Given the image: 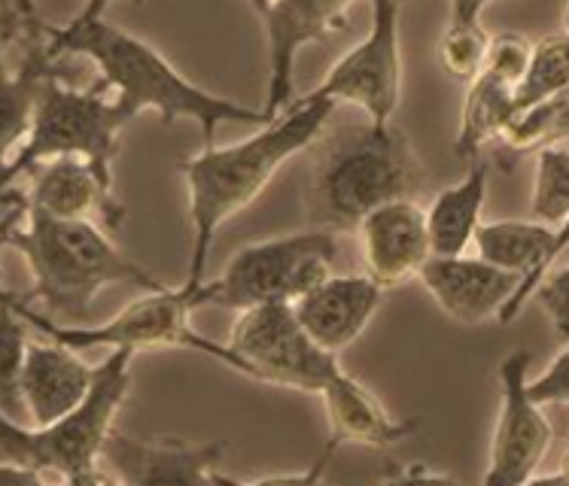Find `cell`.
Segmentation results:
<instances>
[{
	"mask_svg": "<svg viewBox=\"0 0 569 486\" xmlns=\"http://www.w3.org/2000/svg\"><path fill=\"white\" fill-rule=\"evenodd\" d=\"M107 94L110 92L98 82L89 89H73L61 73L47 77L37 92L31 131L7 171V185L28 174L34 164L61 155H77L110 171L119 155L122 131L134 117Z\"/></svg>",
	"mask_w": 569,
	"mask_h": 486,
	"instance_id": "cell-6",
	"label": "cell"
},
{
	"mask_svg": "<svg viewBox=\"0 0 569 486\" xmlns=\"http://www.w3.org/2000/svg\"><path fill=\"white\" fill-rule=\"evenodd\" d=\"M372 28L357 47L329 68L315 98L360 107L375 125H390L402 101V49L399 12L402 0H372Z\"/></svg>",
	"mask_w": 569,
	"mask_h": 486,
	"instance_id": "cell-10",
	"label": "cell"
},
{
	"mask_svg": "<svg viewBox=\"0 0 569 486\" xmlns=\"http://www.w3.org/2000/svg\"><path fill=\"white\" fill-rule=\"evenodd\" d=\"M448 480V475H436V472H427V468H420V465H415V468H408V472H396L393 480Z\"/></svg>",
	"mask_w": 569,
	"mask_h": 486,
	"instance_id": "cell-36",
	"label": "cell"
},
{
	"mask_svg": "<svg viewBox=\"0 0 569 486\" xmlns=\"http://www.w3.org/2000/svg\"><path fill=\"white\" fill-rule=\"evenodd\" d=\"M533 353L515 350L500 362L502 405L493 438H490L488 472L485 486H523L539 472L551 450L555 428L551 419L542 414V405H536L527 393V374H530Z\"/></svg>",
	"mask_w": 569,
	"mask_h": 486,
	"instance_id": "cell-11",
	"label": "cell"
},
{
	"mask_svg": "<svg viewBox=\"0 0 569 486\" xmlns=\"http://www.w3.org/2000/svg\"><path fill=\"white\" fill-rule=\"evenodd\" d=\"M490 164L469 162V171L460 183L445 189L427 210V234L432 255H463L472 246L485 198H488Z\"/></svg>",
	"mask_w": 569,
	"mask_h": 486,
	"instance_id": "cell-23",
	"label": "cell"
},
{
	"mask_svg": "<svg viewBox=\"0 0 569 486\" xmlns=\"http://www.w3.org/2000/svg\"><path fill=\"white\" fill-rule=\"evenodd\" d=\"M19 3V10L31 19V22H40V16H37V7H34V0H16Z\"/></svg>",
	"mask_w": 569,
	"mask_h": 486,
	"instance_id": "cell-37",
	"label": "cell"
},
{
	"mask_svg": "<svg viewBox=\"0 0 569 486\" xmlns=\"http://www.w3.org/2000/svg\"><path fill=\"white\" fill-rule=\"evenodd\" d=\"M527 393L536 405H567L569 402V344H560L558 356L551 360L542 377H527Z\"/></svg>",
	"mask_w": 569,
	"mask_h": 486,
	"instance_id": "cell-31",
	"label": "cell"
},
{
	"mask_svg": "<svg viewBox=\"0 0 569 486\" xmlns=\"http://www.w3.org/2000/svg\"><path fill=\"white\" fill-rule=\"evenodd\" d=\"M229 350L241 360L250 381L299 393H320L341 371L336 353L317 347L305 335L287 302L256 304L241 311Z\"/></svg>",
	"mask_w": 569,
	"mask_h": 486,
	"instance_id": "cell-9",
	"label": "cell"
},
{
	"mask_svg": "<svg viewBox=\"0 0 569 486\" xmlns=\"http://www.w3.org/2000/svg\"><path fill=\"white\" fill-rule=\"evenodd\" d=\"M24 210H28V195H24V189L12 183L7 189H0V234H3V225L16 216H24ZM3 292V286H0Z\"/></svg>",
	"mask_w": 569,
	"mask_h": 486,
	"instance_id": "cell-33",
	"label": "cell"
},
{
	"mask_svg": "<svg viewBox=\"0 0 569 486\" xmlns=\"http://www.w3.org/2000/svg\"><path fill=\"white\" fill-rule=\"evenodd\" d=\"M28 350L24 320L12 304V292H0V417L28 426L22 402V365Z\"/></svg>",
	"mask_w": 569,
	"mask_h": 486,
	"instance_id": "cell-26",
	"label": "cell"
},
{
	"mask_svg": "<svg viewBox=\"0 0 569 486\" xmlns=\"http://www.w3.org/2000/svg\"><path fill=\"white\" fill-rule=\"evenodd\" d=\"M383 290L369 274H329L290 304L305 335L329 353L348 350L369 328Z\"/></svg>",
	"mask_w": 569,
	"mask_h": 486,
	"instance_id": "cell-19",
	"label": "cell"
},
{
	"mask_svg": "<svg viewBox=\"0 0 569 486\" xmlns=\"http://www.w3.org/2000/svg\"><path fill=\"white\" fill-rule=\"evenodd\" d=\"M357 0H274L259 10L268 43L266 117L271 119L292 101V70L305 47L348 31V10Z\"/></svg>",
	"mask_w": 569,
	"mask_h": 486,
	"instance_id": "cell-14",
	"label": "cell"
},
{
	"mask_svg": "<svg viewBox=\"0 0 569 486\" xmlns=\"http://www.w3.org/2000/svg\"><path fill=\"white\" fill-rule=\"evenodd\" d=\"M0 246L24 255L34 280L24 302L37 298L56 323H86L98 292L107 286L164 290L162 280L128 259L98 222L56 220L31 204L24 216L3 225Z\"/></svg>",
	"mask_w": 569,
	"mask_h": 486,
	"instance_id": "cell-4",
	"label": "cell"
},
{
	"mask_svg": "<svg viewBox=\"0 0 569 486\" xmlns=\"http://www.w3.org/2000/svg\"><path fill=\"white\" fill-rule=\"evenodd\" d=\"M472 246H476L478 259H485L488 265L518 274V286L497 320V323L509 325L521 316L523 304L533 298L536 286L548 277V271L563 262L567 222H560V225H548L539 220L478 222Z\"/></svg>",
	"mask_w": 569,
	"mask_h": 486,
	"instance_id": "cell-15",
	"label": "cell"
},
{
	"mask_svg": "<svg viewBox=\"0 0 569 486\" xmlns=\"http://www.w3.org/2000/svg\"><path fill=\"white\" fill-rule=\"evenodd\" d=\"M569 37L567 28H558L555 34L542 37L539 43H530V55L523 64L521 80L515 89V110L548 101L555 94H563L569 85L567 61Z\"/></svg>",
	"mask_w": 569,
	"mask_h": 486,
	"instance_id": "cell-25",
	"label": "cell"
},
{
	"mask_svg": "<svg viewBox=\"0 0 569 486\" xmlns=\"http://www.w3.org/2000/svg\"><path fill=\"white\" fill-rule=\"evenodd\" d=\"M43 40L52 59H89L98 68V85L113 92L119 104L138 119L143 110H152L162 125H174L180 119L198 122L204 134V146L213 143L222 122H268L266 110L244 107L229 98L201 89L187 80L180 70L164 59L147 40L128 34L107 19L94 22H68L61 28L43 24Z\"/></svg>",
	"mask_w": 569,
	"mask_h": 486,
	"instance_id": "cell-2",
	"label": "cell"
},
{
	"mask_svg": "<svg viewBox=\"0 0 569 486\" xmlns=\"http://www.w3.org/2000/svg\"><path fill=\"white\" fill-rule=\"evenodd\" d=\"M326 419H329V444L326 447H393L399 441L411 438L420 428V419L393 417L381 398L362 386L353 374L341 368L320 389Z\"/></svg>",
	"mask_w": 569,
	"mask_h": 486,
	"instance_id": "cell-21",
	"label": "cell"
},
{
	"mask_svg": "<svg viewBox=\"0 0 569 486\" xmlns=\"http://www.w3.org/2000/svg\"><path fill=\"white\" fill-rule=\"evenodd\" d=\"M336 104L326 98H292L280 113L262 122L253 138L229 146H204L180 162L189 189V222H192V255L183 286L204 283L210 246L226 222L262 195L283 164L302 155L332 117Z\"/></svg>",
	"mask_w": 569,
	"mask_h": 486,
	"instance_id": "cell-1",
	"label": "cell"
},
{
	"mask_svg": "<svg viewBox=\"0 0 569 486\" xmlns=\"http://www.w3.org/2000/svg\"><path fill=\"white\" fill-rule=\"evenodd\" d=\"M43 19L31 22L16 0H0V73L10 68L12 52H22L28 40L43 34Z\"/></svg>",
	"mask_w": 569,
	"mask_h": 486,
	"instance_id": "cell-30",
	"label": "cell"
},
{
	"mask_svg": "<svg viewBox=\"0 0 569 486\" xmlns=\"http://www.w3.org/2000/svg\"><path fill=\"white\" fill-rule=\"evenodd\" d=\"M530 55V40L521 34L490 37L488 59L476 73V80L466 82V101L460 110V128L453 140V155L460 162H476L481 150L500 138L509 125L515 110V89L521 80L523 64Z\"/></svg>",
	"mask_w": 569,
	"mask_h": 486,
	"instance_id": "cell-12",
	"label": "cell"
},
{
	"mask_svg": "<svg viewBox=\"0 0 569 486\" xmlns=\"http://www.w3.org/2000/svg\"><path fill=\"white\" fill-rule=\"evenodd\" d=\"M567 134L569 98L563 92L548 98V101H539V104L518 110L497 140H500L502 150L509 152L511 159H518V155H527V152H539L542 146L567 143ZM511 159L506 162V168H511Z\"/></svg>",
	"mask_w": 569,
	"mask_h": 486,
	"instance_id": "cell-24",
	"label": "cell"
},
{
	"mask_svg": "<svg viewBox=\"0 0 569 486\" xmlns=\"http://www.w3.org/2000/svg\"><path fill=\"white\" fill-rule=\"evenodd\" d=\"M28 204L56 220H89L101 229H119L126 220V204L113 195V171L98 164L61 155L34 164Z\"/></svg>",
	"mask_w": 569,
	"mask_h": 486,
	"instance_id": "cell-16",
	"label": "cell"
},
{
	"mask_svg": "<svg viewBox=\"0 0 569 486\" xmlns=\"http://www.w3.org/2000/svg\"><path fill=\"white\" fill-rule=\"evenodd\" d=\"M493 0H451V24H476L481 22V12L488 10Z\"/></svg>",
	"mask_w": 569,
	"mask_h": 486,
	"instance_id": "cell-34",
	"label": "cell"
},
{
	"mask_svg": "<svg viewBox=\"0 0 569 486\" xmlns=\"http://www.w3.org/2000/svg\"><path fill=\"white\" fill-rule=\"evenodd\" d=\"M250 3H253V10L259 12V10H266V7H271L274 0H250Z\"/></svg>",
	"mask_w": 569,
	"mask_h": 486,
	"instance_id": "cell-38",
	"label": "cell"
},
{
	"mask_svg": "<svg viewBox=\"0 0 569 486\" xmlns=\"http://www.w3.org/2000/svg\"><path fill=\"white\" fill-rule=\"evenodd\" d=\"M418 280L445 316L463 325H481L500 320L518 274L488 265L485 259L469 255H430L418 271Z\"/></svg>",
	"mask_w": 569,
	"mask_h": 486,
	"instance_id": "cell-18",
	"label": "cell"
},
{
	"mask_svg": "<svg viewBox=\"0 0 569 486\" xmlns=\"http://www.w3.org/2000/svg\"><path fill=\"white\" fill-rule=\"evenodd\" d=\"M229 453V441L187 444L177 438H128L110 432L101 447V468L113 484H229L217 475Z\"/></svg>",
	"mask_w": 569,
	"mask_h": 486,
	"instance_id": "cell-13",
	"label": "cell"
},
{
	"mask_svg": "<svg viewBox=\"0 0 569 486\" xmlns=\"http://www.w3.org/2000/svg\"><path fill=\"white\" fill-rule=\"evenodd\" d=\"M0 459H19L31 465V426H19L0 417Z\"/></svg>",
	"mask_w": 569,
	"mask_h": 486,
	"instance_id": "cell-32",
	"label": "cell"
},
{
	"mask_svg": "<svg viewBox=\"0 0 569 486\" xmlns=\"http://www.w3.org/2000/svg\"><path fill=\"white\" fill-rule=\"evenodd\" d=\"M336 259L338 234L326 229L247 243L226 262L220 277L204 280L208 307L241 313L256 304H292L332 274Z\"/></svg>",
	"mask_w": 569,
	"mask_h": 486,
	"instance_id": "cell-7",
	"label": "cell"
},
{
	"mask_svg": "<svg viewBox=\"0 0 569 486\" xmlns=\"http://www.w3.org/2000/svg\"><path fill=\"white\" fill-rule=\"evenodd\" d=\"M59 59H52L43 34L28 40L19 52L16 68L0 73V189H7V171L16 152L31 131L37 92L47 77L59 73Z\"/></svg>",
	"mask_w": 569,
	"mask_h": 486,
	"instance_id": "cell-22",
	"label": "cell"
},
{
	"mask_svg": "<svg viewBox=\"0 0 569 486\" xmlns=\"http://www.w3.org/2000/svg\"><path fill=\"white\" fill-rule=\"evenodd\" d=\"M302 207L311 229L348 234L366 213L427 183V168L399 125L350 122L305 150Z\"/></svg>",
	"mask_w": 569,
	"mask_h": 486,
	"instance_id": "cell-3",
	"label": "cell"
},
{
	"mask_svg": "<svg viewBox=\"0 0 569 486\" xmlns=\"http://www.w3.org/2000/svg\"><path fill=\"white\" fill-rule=\"evenodd\" d=\"M490 37L476 24H448L442 40H439V64L442 70L457 82H472L476 73L481 70L485 59H488Z\"/></svg>",
	"mask_w": 569,
	"mask_h": 486,
	"instance_id": "cell-28",
	"label": "cell"
},
{
	"mask_svg": "<svg viewBox=\"0 0 569 486\" xmlns=\"http://www.w3.org/2000/svg\"><path fill=\"white\" fill-rule=\"evenodd\" d=\"M131 393V353L110 350L101 365H94L89 393L68 417L52 426L31 428V465L43 480L64 484H113L101 468V447L113 432L119 407Z\"/></svg>",
	"mask_w": 569,
	"mask_h": 486,
	"instance_id": "cell-8",
	"label": "cell"
},
{
	"mask_svg": "<svg viewBox=\"0 0 569 486\" xmlns=\"http://www.w3.org/2000/svg\"><path fill=\"white\" fill-rule=\"evenodd\" d=\"M533 220L560 225L569 216V150L567 143L542 146L536 152L533 174Z\"/></svg>",
	"mask_w": 569,
	"mask_h": 486,
	"instance_id": "cell-27",
	"label": "cell"
},
{
	"mask_svg": "<svg viewBox=\"0 0 569 486\" xmlns=\"http://www.w3.org/2000/svg\"><path fill=\"white\" fill-rule=\"evenodd\" d=\"M353 234L360 237L366 274L381 290H393L418 277L423 262L432 255L427 213L411 198H396L366 213Z\"/></svg>",
	"mask_w": 569,
	"mask_h": 486,
	"instance_id": "cell-17",
	"label": "cell"
},
{
	"mask_svg": "<svg viewBox=\"0 0 569 486\" xmlns=\"http://www.w3.org/2000/svg\"><path fill=\"white\" fill-rule=\"evenodd\" d=\"M533 298L546 311L558 344H569V271L563 262L548 271V277L536 286Z\"/></svg>",
	"mask_w": 569,
	"mask_h": 486,
	"instance_id": "cell-29",
	"label": "cell"
},
{
	"mask_svg": "<svg viewBox=\"0 0 569 486\" xmlns=\"http://www.w3.org/2000/svg\"><path fill=\"white\" fill-rule=\"evenodd\" d=\"M12 304L22 316L24 323L34 325V332L56 341L61 347H70L82 353V350H128L134 353H150V350H192V353H204L210 360L222 362L226 368L244 374V365L234 356L229 344L210 341L192 325V313L208 307V286H164V290H152L140 295L131 304H126L117 316H110L107 323L89 325H64L49 320L43 313H37L31 304L12 295ZM247 377V374H244Z\"/></svg>",
	"mask_w": 569,
	"mask_h": 486,
	"instance_id": "cell-5",
	"label": "cell"
},
{
	"mask_svg": "<svg viewBox=\"0 0 569 486\" xmlns=\"http://www.w3.org/2000/svg\"><path fill=\"white\" fill-rule=\"evenodd\" d=\"M94 365H86L80 353L61 344L28 341L22 365V402L28 426L43 428L68 417L92 386Z\"/></svg>",
	"mask_w": 569,
	"mask_h": 486,
	"instance_id": "cell-20",
	"label": "cell"
},
{
	"mask_svg": "<svg viewBox=\"0 0 569 486\" xmlns=\"http://www.w3.org/2000/svg\"><path fill=\"white\" fill-rule=\"evenodd\" d=\"M110 3H113V0H86V3L80 7V12H77L70 22L82 24V22H94V19H104V12L110 10ZM138 3H143V0H138Z\"/></svg>",
	"mask_w": 569,
	"mask_h": 486,
	"instance_id": "cell-35",
	"label": "cell"
}]
</instances>
